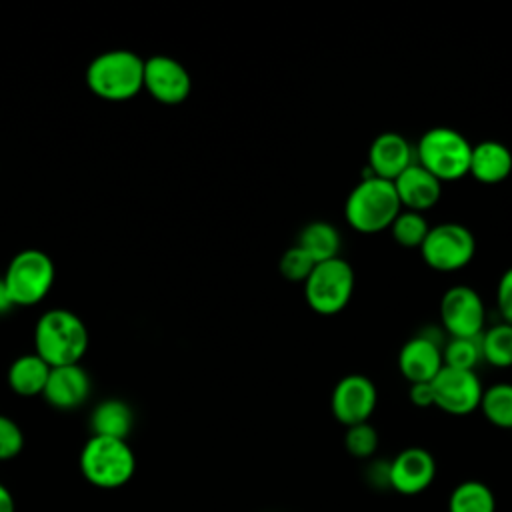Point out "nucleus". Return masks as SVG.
Wrapping results in <instances>:
<instances>
[{
    "mask_svg": "<svg viewBox=\"0 0 512 512\" xmlns=\"http://www.w3.org/2000/svg\"><path fill=\"white\" fill-rule=\"evenodd\" d=\"M296 244L314 260V264L338 258L342 246L338 228L326 220L308 222L300 230Z\"/></svg>",
    "mask_w": 512,
    "mask_h": 512,
    "instance_id": "aec40b11",
    "label": "nucleus"
},
{
    "mask_svg": "<svg viewBox=\"0 0 512 512\" xmlns=\"http://www.w3.org/2000/svg\"><path fill=\"white\" fill-rule=\"evenodd\" d=\"M428 230H430V226H428V220L424 218V214L414 212V210H404V208L390 224L392 238L396 240V244H400L404 248H420Z\"/></svg>",
    "mask_w": 512,
    "mask_h": 512,
    "instance_id": "393cba45",
    "label": "nucleus"
},
{
    "mask_svg": "<svg viewBox=\"0 0 512 512\" xmlns=\"http://www.w3.org/2000/svg\"><path fill=\"white\" fill-rule=\"evenodd\" d=\"M24 448V434L20 430V426L0 414V462H6V460H12L16 458Z\"/></svg>",
    "mask_w": 512,
    "mask_h": 512,
    "instance_id": "c85d7f7f",
    "label": "nucleus"
},
{
    "mask_svg": "<svg viewBox=\"0 0 512 512\" xmlns=\"http://www.w3.org/2000/svg\"><path fill=\"white\" fill-rule=\"evenodd\" d=\"M144 90L160 104H182L192 90V78L182 62L170 56H150L144 60Z\"/></svg>",
    "mask_w": 512,
    "mask_h": 512,
    "instance_id": "f8f14e48",
    "label": "nucleus"
},
{
    "mask_svg": "<svg viewBox=\"0 0 512 512\" xmlns=\"http://www.w3.org/2000/svg\"><path fill=\"white\" fill-rule=\"evenodd\" d=\"M474 252V234L458 222L430 226L420 246L422 260L436 272H456L464 268L474 258Z\"/></svg>",
    "mask_w": 512,
    "mask_h": 512,
    "instance_id": "6e6552de",
    "label": "nucleus"
},
{
    "mask_svg": "<svg viewBox=\"0 0 512 512\" xmlns=\"http://www.w3.org/2000/svg\"><path fill=\"white\" fill-rule=\"evenodd\" d=\"M442 366V348L426 334L406 340L398 352V370L410 384L430 382Z\"/></svg>",
    "mask_w": 512,
    "mask_h": 512,
    "instance_id": "dca6fc26",
    "label": "nucleus"
},
{
    "mask_svg": "<svg viewBox=\"0 0 512 512\" xmlns=\"http://www.w3.org/2000/svg\"><path fill=\"white\" fill-rule=\"evenodd\" d=\"M50 366L34 352L16 358L8 368V386L18 396H42Z\"/></svg>",
    "mask_w": 512,
    "mask_h": 512,
    "instance_id": "6ab92c4d",
    "label": "nucleus"
},
{
    "mask_svg": "<svg viewBox=\"0 0 512 512\" xmlns=\"http://www.w3.org/2000/svg\"><path fill=\"white\" fill-rule=\"evenodd\" d=\"M90 376L80 364L50 368L44 400L58 410H74L82 406L90 396Z\"/></svg>",
    "mask_w": 512,
    "mask_h": 512,
    "instance_id": "2eb2a0df",
    "label": "nucleus"
},
{
    "mask_svg": "<svg viewBox=\"0 0 512 512\" xmlns=\"http://www.w3.org/2000/svg\"><path fill=\"white\" fill-rule=\"evenodd\" d=\"M54 274L52 258L42 250L28 248L12 256L2 282L14 306H32L46 298Z\"/></svg>",
    "mask_w": 512,
    "mask_h": 512,
    "instance_id": "423d86ee",
    "label": "nucleus"
},
{
    "mask_svg": "<svg viewBox=\"0 0 512 512\" xmlns=\"http://www.w3.org/2000/svg\"><path fill=\"white\" fill-rule=\"evenodd\" d=\"M354 292V270L342 258H332L314 264L312 272L304 280L306 304L322 316H334L342 312Z\"/></svg>",
    "mask_w": 512,
    "mask_h": 512,
    "instance_id": "0eeeda50",
    "label": "nucleus"
},
{
    "mask_svg": "<svg viewBox=\"0 0 512 512\" xmlns=\"http://www.w3.org/2000/svg\"><path fill=\"white\" fill-rule=\"evenodd\" d=\"M448 512H496L494 492L480 480H464L450 492Z\"/></svg>",
    "mask_w": 512,
    "mask_h": 512,
    "instance_id": "4be33fe9",
    "label": "nucleus"
},
{
    "mask_svg": "<svg viewBox=\"0 0 512 512\" xmlns=\"http://www.w3.org/2000/svg\"><path fill=\"white\" fill-rule=\"evenodd\" d=\"M512 172V152L504 142L482 140L472 146L468 174L482 184H500Z\"/></svg>",
    "mask_w": 512,
    "mask_h": 512,
    "instance_id": "a211bd4d",
    "label": "nucleus"
},
{
    "mask_svg": "<svg viewBox=\"0 0 512 512\" xmlns=\"http://www.w3.org/2000/svg\"><path fill=\"white\" fill-rule=\"evenodd\" d=\"M496 306L500 310L502 322L512 324V266L504 270L496 286Z\"/></svg>",
    "mask_w": 512,
    "mask_h": 512,
    "instance_id": "c756f323",
    "label": "nucleus"
},
{
    "mask_svg": "<svg viewBox=\"0 0 512 512\" xmlns=\"http://www.w3.org/2000/svg\"><path fill=\"white\" fill-rule=\"evenodd\" d=\"M478 410L492 426L512 430V384L496 382L488 386L482 392Z\"/></svg>",
    "mask_w": 512,
    "mask_h": 512,
    "instance_id": "5701e85b",
    "label": "nucleus"
},
{
    "mask_svg": "<svg viewBox=\"0 0 512 512\" xmlns=\"http://www.w3.org/2000/svg\"><path fill=\"white\" fill-rule=\"evenodd\" d=\"M344 448L350 456H354L358 460L372 458L376 448H378L376 428L370 422L348 426L346 434H344Z\"/></svg>",
    "mask_w": 512,
    "mask_h": 512,
    "instance_id": "bb28decb",
    "label": "nucleus"
},
{
    "mask_svg": "<svg viewBox=\"0 0 512 512\" xmlns=\"http://www.w3.org/2000/svg\"><path fill=\"white\" fill-rule=\"evenodd\" d=\"M484 320V302L472 286L456 284L442 294L440 322L450 338H478L484 332Z\"/></svg>",
    "mask_w": 512,
    "mask_h": 512,
    "instance_id": "1a4fd4ad",
    "label": "nucleus"
},
{
    "mask_svg": "<svg viewBox=\"0 0 512 512\" xmlns=\"http://www.w3.org/2000/svg\"><path fill=\"white\" fill-rule=\"evenodd\" d=\"M88 90L106 102H126L144 90V60L124 48L98 54L86 68Z\"/></svg>",
    "mask_w": 512,
    "mask_h": 512,
    "instance_id": "f03ea898",
    "label": "nucleus"
},
{
    "mask_svg": "<svg viewBox=\"0 0 512 512\" xmlns=\"http://www.w3.org/2000/svg\"><path fill=\"white\" fill-rule=\"evenodd\" d=\"M482 360L480 336L478 338H450L442 348V364L458 370H474Z\"/></svg>",
    "mask_w": 512,
    "mask_h": 512,
    "instance_id": "a878e982",
    "label": "nucleus"
},
{
    "mask_svg": "<svg viewBox=\"0 0 512 512\" xmlns=\"http://www.w3.org/2000/svg\"><path fill=\"white\" fill-rule=\"evenodd\" d=\"M78 462L86 482L104 490L124 486L136 470V458L126 440L94 434L82 446Z\"/></svg>",
    "mask_w": 512,
    "mask_h": 512,
    "instance_id": "39448f33",
    "label": "nucleus"
},
{
    "mask_svg": "<svg viewBox=\"0 0 512 512\" xmlns=\"http://www.w3.org/2000/svg\"><path fill=\"white\" fill-rule=\"evenodd\" d=\"M436 476L434 456L420 446L400 450L388 462V486L402 496H416L424 492Z\"/></svg>",
    "mask_w": 512,
    "mask_h": 512,
    "instance_id": "ddd939ff",
    "label": "nucleus"
},
{
    "mask_svg": "<svg viewBox=\"0 0 512 512\" xmlns=\"http://www.w3.org/2000/svg\"><path fill=\"white\" fill-rule=\"evenodd\" d=\"M482 358L494 368L512 366V324L500 322L480 334Z\"/></svg>",
    "mask_w": 512,
    "mask_h": 512,
    "instance_id": "b1692460",
    "label": "nucleus"
},
{
    "mask_svg": "<svg viewBox=\"0 0 512 512\" xmlns=\"http://www.w3.org/2000/svg\"><path fill=\"white\" fill-rule=\"evenodd\" d=\"M278 268L286 280L304 282L314 268V260L298 244H294L280 256Z\"/></svg>",
    "mask_w": 512,
    "mask_h": 512,
    "instance_id": "cd10ccee",
    "label": "nucleus"
},
{
    "mask_svg": "<svg viewBox=\"0 0 512 512\" xmlns=\"http://www.w3.org/2000/svg\"><path fill=\"white\" fill-rule=\"evenodd\" d=\"M472 144L454 128L434 126L426 130L414 150L416 164L438 182H454L468 176Z\"/></svg>",
    "mask_w": 512,
    "mask_h": 512,
    "instance_id": "20e7f679",
    "label": "nucleus"
},
{
    "mask_svg": "<svg viewBox=\"0 0 512 512\" xmlns=\"http://www.w3.org/2000/svg\"><path fill=\"white\" fill-rule=\"evenodd\" d=\"M434 392V406L452 416H466L480 406L482 384L474 370H458L442 366L430 380Z\"/></svg>",
    "mask_w": 512,
    "mask_h": 512,
    "instance_id": "9d476101",
    "label": "nucleus"
},
{
    "mask_svg": "<svg viewBox=\"0 0 512 512\" xmlns=\"http://www.w3.org/2000/svg\"><path fill=\"white\" fill-rule=\"evenodd\" d=\"M0 512H16L14 496L2 482H0Z\"/></svg>",
    "mask_w": 512,
    "mask_h": 512,
    "instance_id": "2f4dec72",
    "label": "nucleus"
},
{
    "mask_svg": "<svg viewBox=\"0 0 512 512\" xmlns=\"http://www.w3.org/2000/svg\"><path fill=\"white\" fill-rule=\"evenodd\" d=\"M88 350V330L80 316L64 308L44 312L34 326V352L50 366L80 364Z\"/></svg>",
    "mask_w": 512,
    "mask_h": 512,
    "instance_id": "f257e3e1",
    "label": "nucleus"
},
{
    "mask_svg": "<svg viewBox=\"0 0 512 512\" xmlns=\"http://www.w3.org/2000/svg\"><path fill=\"white\" fill-rule=\"evenodd\" d=\"M414 150L410 142L398 132L378 134L368 148L370 176L394 182L410 164H414Z\"/></svg>",
    "mask_w": 512,
    "mask_h": 512,
    "instance_id": "4468645a",
    "label": "nucleus"
},
{
    "mask_svg": "<svg viewBox=\"0 0 512 512\" xmlns=\"http://www.w3.org/2000/svg\"><path fill=\"white\" fill-rule=\"evenodd\" d=\"M12 306H14V304H12V300H10V296H8L6 288H4V282L0 280V314L8 312Z\"/></svg>",
    "mask_w": 512,
    "mask_h": 512,
    "instance_id": "473e14b6",
    "label": "nucleus"
},
{
    "mask_svg": "<svg viewBox=\"0 0 512 512\" xmlns=\"http://www.w3.org/2000/svg\"><path fill=\"white\" fill-rule=\"evenodd\" d=\"M376 402V386L364 374H348L340 378L330 396L332 414L346 428L368 422L376 410Z\"/></svg>",
    "mask_w": 512,
    "mask_h": 512,
    "instance_id": "9b49d317",
    "label": "nucleus"
},
{
    "mask_svg": "<svg viewBox=\"0 0 512 512\" xmlns=\"http://www.w3.org/2000/svg\"><path fill=\"white\" fill-rule=\"evenodd\" d=\"M400 206L404 210H414L424 214L434 208L442 196V182H438L420 164H410L394 182Z\"/></svg>",
    "mask_w": 512,
    "mask_h": 512,
    "instance_id": "f3484780",
    "label": "nucleus"
},
{
    "mask_svg": "<svg viewBox=\"0 0 512 512\" xmlns=\"http://www.w3.org/2000/svg\"><path fill=\"white\" fill-rule=\"evenodd\" d=\"M408 396H410V402H412L414 406H418V408H430V406H434V392H432L430 382L410 384Z\"/></svg>",
    "mask_w": 512,
    "mask_h": 512,
    "instance_id": "7c9ffc66",
    "label": "nucleus"
},
{
    "mask_svg": "<svg viewBox=\"0 0 512 512\" xmlns=\"http://www.w3.org/2000/svg\"><path fill=\"white\" fill-rule=\"evenodd\" d=\"M400 210L394 184L370 174L350 190L344 204L348 226L360 234H376L390 228Z\"/></svg>",
    "mask_w": 512,
    "mask_h": 512,
    "instance_id": "7ed1b4c3",
    "label": "nucleus"
},
{
    "mask_svg": "<svg viewBox=\"0 0 512 512\" xmlns=\"http://www.w3.org/2000/svg\"><path fill=\"white\" fill-rule=\"evenodd\" d=\"M132 422H134V416L130 406L118 398L102 400L90 416V428L94 436H106V438H118V440L128 438L132 430Z\"/></svg>",
    "mask_w": 512,
    "mask_h": 512,
    "instance_id": "412c9836",
    "label": "nucleus"
}]
</instances>
